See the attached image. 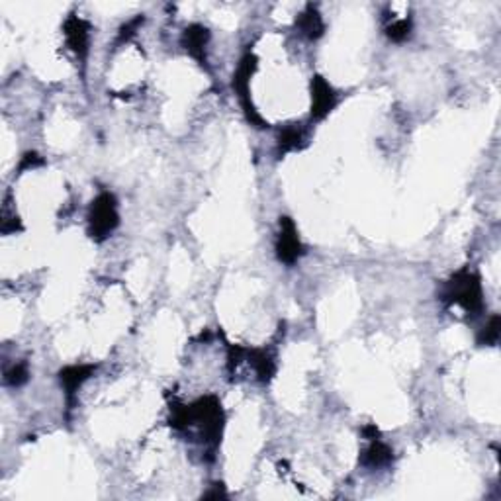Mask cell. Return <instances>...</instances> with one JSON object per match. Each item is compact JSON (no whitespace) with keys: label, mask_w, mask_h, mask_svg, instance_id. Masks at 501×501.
I'll list each match as a JSON object with an SVG mask.
<instances>
[{"label":"cell","mask_w":501,"mask_h":501,"mask_svg":"<svg viewBox=\"0 0 501 501\" xmlns=\"http://www.w3.org/2000/svg\"><path fill=\"white\" fill-rule=\"evenodd\" d=\"M444 300L451 304L462 305L466 312H480L481 310V286L480 278L468 270H462L452 278L446 288Z\"/></svg>","instance_id":"cell-1"},{"label":"cell","mask_w":501,"mask_h":501,"mask_svg":"<svg viewBox=\"0 0 501 501\" xmlns=\"http://www.w3.org/2000/svg\"><path fill=\"white\" fill-rule=\"evenodd\" d=\"M118 208H116V200L112 194L104 192L100 194L90 208L89 216V226H90V235L96 237V239H104L108 237L116 226H118Z\"/></svg>","instance_id":"cell-2"},{"label":"cell","mask_w":501,"mask_h":501,"mask_svg":"<svg viewBox=\"0 0 501 501\" xmlns=\"http://www.w3.org/2000/svg\"><path fill=\"white\" fill-rule=\"evenodd\" d=\"M276 253H278V259L282 263H288V265L296 263L298 256L302 255L300 237H298L292 219H288V217L280 222V235H278V243H276Z\"/></svg>","instance_id":"cell-3"},{"label":"cell","mask_w":501,"mask_h":501,"mask_svg":"<svg viewBox=\"0 0 501 501\" xmlns=\"http://www.w3.org/2000/svg\"><path fill=\"white\" fill-rule=\"evenodd\" d=\"M337 96L333 89L329 87V82L321 77H315L312 82V114L314 118H325L331 110H333Z\"/></svg>","instance_id":"cell-4"},{"label":"cell","mask_w":501,"mask_h":501,"mask_svg":"<svg viewBox=\"0 0 501 501\" xmlns=\"http://www.w3.org/2000/svg\"><path fill=\"white\" fill-rule=\"evenodd\" d=\"M65 34H67V41H69L71 50L79 55L87 53V45H89V31H87V24L79 18H73L67 22L65 26Z\"/></svg>","instance_id":"cell-5"},{"label":"cell","mask_w":501,"mask_h":501,"mask_svg":"<svg viewBox=\"0 0 501 501\" xmlns=\"http://www.w3.org/2000/svg\"><path fill=\"white\" fill-rule=\"evenodd\" d=\"M393 458L392 449L388 444H384L382 441L374 439L372 444L364 451L363 454V464L368 466V468H382V466H388Z\"/></svg>","instance_id":"cell-6"},{"label":"cell","mask_w":501,"mask_h":501,"mask_svg":"<svg viewBox=\"0 0 501 501\" xmlns=\"http://www.w3.org/2000/svg\"><path fill=\"white\" fill-rule=\"evenodd\" d=\"M94 370V366H69L65 370H61V384L67 390V393H75L79 390L82 382L90 376Z\"/></svg>","instance_id":"cell-7"},{"label":"cell","mask_w":501,"mask_h":501,"mask_svg":"<svg viewBox=\"0 0 501 501\" xmlns=\"http://www.w3.org/2000/svg\"><path fill=\"white\" fill-rule=\"evenodd\" d=\"M182 41H184V48L188 50V53H190L192 57H196L198 61H202L204 50H206L208 31L204 30V28H200V26H194V28L187 30L184 40Z\"/></svg>","instance_id":"cell-8"},{"label":"cell","mask_w":501,"mask_h":501,"mask_svg":"<svg viewBox=\"0 0 501 501\" xmlns=\"http://www.w3.org/2000/svg\"><path fill=\"white\" fill-rule=\"evenodd\" d=\"M300 30H302V34H305L307 38H312V40H315V38H319L321 34H324V22H321V18H319V14L314 10H307L300 18Z\"/></svg>","instance_id":"cell-9"},{"label":"cell","mask_w":501,"mask_h":501,"mask_svg":"<svg viewBox=\"0 0 501 501\" xmlns=\"http://www.w3.org/2000/svg\"><path fill=\"white\" fill-rule=\"evenodd\" d=\"M304 141V131L300 128H286L280 138H278V147L282 153H288V151H294L302 145Z\"/></svg>","instance_id":"cell-10"},{"label":"cell","mask_w":501,"mask_h":501,"mask_svg":"<svg viewBox=\"0 0 501 501\" xmlns=\"http://www.w3.org/2000/svg\"><path fill=\"white\" fill-rule=\"evenodd\" d=\"M4 380H6V384H10V386H20V384L26 382V380H28V368H26V364L12 366L10 370H6Z\"/></svg>","instance_id":"cell-11"},{"label":"cell","mask_w":501,"mask_h":501,"mask_svg":"<svg viewBox=\"0 0 501 501\" xmlns=\"http://www.w3.org/2000/svg\"><path fill=\"white\" fill-rule=\"evenodd\" d=\"M409 30H412V24H409V22L398 20L393 22L392 26L388 28V36H390L393 41H403L409 36Z\"/></svg>","instance_id":"cell-12"},{"label":"cell","mask_w":501,"mask_h":501,"mask_svg":"<svg viewBox=\"0 0 501 501\" xmlns=\"http://www.w3.org/2000/svg\"><path fill=\"white\" fill-rule=\"evenodd\" d=\"M500 339V317H493L490 325L486 327V331L481 333V343L495 344Z\"/></svg>","instance_id":"cell-13"}]
</instances>
